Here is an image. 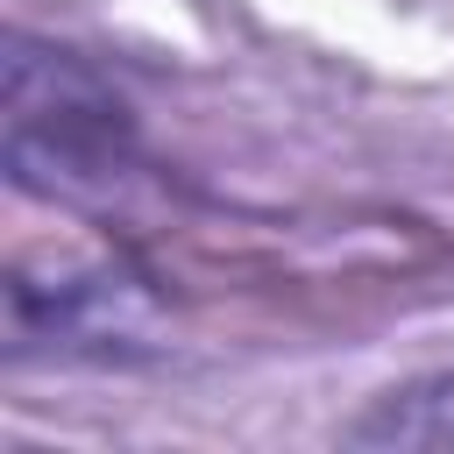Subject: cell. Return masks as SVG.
<instances>
[{
	"label": "cell",
	"mask_w": 454,
	"mask_h": 454,
	"mask_svg": "<svg viewBox=\"0 0 454 454\" xmlns=\"http://www.w3.org/2000/svg\"><path fill=\"white\" fill-rule=\"evenodd\" d=\"M0 156L28 199H99L128 177L135 121L128 99L71 50L7 35V85H0Z\"/></svg>",
	"instance_id": "6da1fadb"
},
{
	"label": "cell",
	"mask_w": 454,
	"mask_h": 454,
	"mask_svg": "<svg viewBox=\"0 0 454 454\" xmlns=\"http://www.w3.org/2000/svg\"><path fill=\"white\" fill-rule=\"evenodd\" d=\"M7 333H14V355L135 362L156 348V305L135 277H114V270H71L64 284L14 277L7 284Z\"/></svg>",
	"instance_id": "7a4b0ae2"
},
{
	"label": "cell",
	"mask_w": 454,
	"mask_h": 454,
	"mask_svg": "<svg viewBox=\"0 0 454 454\" xmlns=\"http://www.w3.org/2000/svg\"><path fill=\"white\" fill-rule=\"evenodd\" d=\"M348 447H426V454H454V369H426V376H404L390 390H376L348 426H340Z\"/></svg>",
	"instance_id": "3957f363"
}]
</instances>
